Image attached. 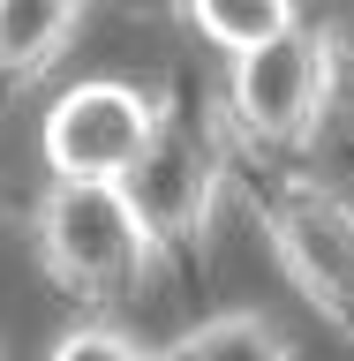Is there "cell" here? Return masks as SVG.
<instances>
[{
  "label": "cell",
  "instance_id": "cell-8",
  "mask_svg": "<svg viewBox=\"0 0 354 361\" xmlns=\"http://www.w3.org/2000/svg\"><path fill=\"white\" fill-rule=\"evenodd\" d=\"M181 361H294V346H287V331L271 324V316H249V309H234V316H211V324H196V331L174 346Z\"/></svg>",
  "mask_w": 354,
  "mask_h": 361
},
{
  "label": "cell",
  "instance_id": "cell-4",
  "mask_svg": "<svg viewBox=\"0 0 354 361\" xmlns=\"http://www.w3.org/2000/svg\"><path fill=\"white\" fill-rule=\"evenodd\" d=\"M158 113H166L158 98H143L129 83H106V75L61 90L38 128L53 180H129V166L158 135Z\"/></svg>",
  "mask_w": 354,
  "mask_h": 361
},
{
  "label": "cell",
  "instance_id": "cell-9",
  "mask_svg": "<svg viewBox=\"0 0 354 361\" xmlns=\"http://www.w3.org/2000/svg\"><path fill=\"white\" fill-rule=\"evenodd\" d=\"M45 361H158L151 346H136L129 331H113V324H76V331L53 338V354Z\"/></svg>",
  "mask_w": 354,
  "mask_h": 361
},
{
  "label": "cell",
  "instance_id": "cell-6",
  "mask_svg": "<svg viewBox=\"0 0 354 361\" xmlns=\"http://www.w3.org/2000/svg\"><path fill=\"white\" fill-rule=\"evenodd\" d=\"M83 23V0H0V75H45L61 61V45L76 38Z\"/></svg>",
  "mask_w": 354,
  "mask_h": 361
},
{
  "label": "cell",
  "instance_id": "cell-2",
  "mask_svg": "<svg viewBox=\"0 0 354 361\" xmlns=\"http://www.w3.org/2000/svg\"><path fill=\"white\" fill-rule=\"evenodd\" d=\"M264 233L279 248V271L332 331L354 338V203L324 180H279L264 203Z\"/></svg>",
  "mask_w": 354,
  "mask_h": 361
},
{
  "label": "cell",
  "instance_id": "cell-7",
  "mask_svg": "<svg viewBox=\"0 0 354 361\" xmlns=\"http://www.w3.org/2000/svg\"><path fill=\"white\" fill-rule=\"evenodd\" d=\"M189 23L242 61V53H256V45L294 30V0H189Z\"/></svg>",
  "mask_w": 354,
  "mask_h": 361
},
{
  "label": "cell",
  "instance_id": "cell-3",
  "mask_svg": "<svg viewBox=\"0 0 354 361\" xmlns=\"http://www.w3.org/2000/svg\"><path fill=\"white\" fill-rule=\"evenodd\" d=\"M219 180H226V158H219V143H211V128L166 106L158 113V135L143 143V158L129 166L121 188H129L136 219H143V233H151L158 248H189V241H203V226H211Z\"/></svg>",
  "mask_w": 354,
  "mask_h": 361
},
{
  "label": "cell",
  "instance_id": "cell-5",
  "mask_svg": "<svg viewBox=\"0 0 354 361\" xmlns=\"http://www.w3.org/2000/svg\"><path fill=\"white\" fill-rule=\"evenodd\" d=\"M332 98V38L294 23L287 38L234 61V121L256 143H302Z\"/></svg>",
  "mask_w": 354,
  "mask_h": 361
},
{
  "label": "cell",
  "instance_id": "cell-1",
  "mask_svg": "<svg viewBox=\"0 0 354 361\" xmlns=\"http://www.w3.org/2000/svg\"><path fill=\"white\" fill-rule=\"evenodd\" d=\"M151 233L121 180H53L38 203V264L68 293H121L151 264Z\"/></svg>",
  "mask_w": 354,
  "mask_h": 361
}]
</instances>
